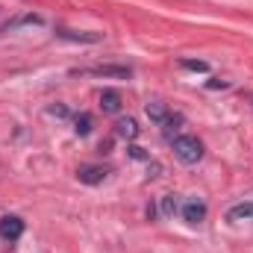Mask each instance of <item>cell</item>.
Listing matches in <instances>:
<instances>
[{
    "label": "cell",
    "mask_w": 253,
    "mask_h": 253,
    "mask_svg": "<svg viewBox=\"0 0 253 253\" xmlns=\"http://www.w3.org/2000/svg\"><path fill=\"white\" fill-rule=\"evenodd\" d=\"M171 141H174V156H177L180 162L194 165V162L203 159V141H200L197 135H177V138H171Z\"/></svg>",
    "instance_id": "obj_1"
},
{
    "label": "cell",
    "mask_w": 253,
    "mask_h": 253,
    "mask_svg": "<svg viewBox=\"0 0 253 253\" xmlns=\"http://www.w3.org/2000/svg\"><path fill=\"white\" fill-rule=\"evenodd\" d=\"M74 74H91V77H109V80H129L132 68L129 65H94V68H83Z\"/></svg>",
    "instance_id": "obj_2"
},
{
    "label": "cell",
    "mask_w": 253,
    "mask_h": 253,
    "mask_svg": "<svg viewBox=\"0 0 253 253\" xmlns=\"http://www.w3.org/2000/svg\"><path fill=\"white\" fill-rule=\"evenodd\" d=\"M206 212H209L206 203L197 200V197H191V200H186V203H180V215H183V221L191 224V227H194V224H203V221H206Z\"/></svg>",
    "instance_id": "obj_3"
},
{
    "label": "cell",
    "mask_w": 253,
    "mask_h": 253,
    "mask_svg": "<svg viewBox=\"0 0 253 253\" xmlns=\"http://www.w3.org/2000/svg\"><path fill=\"white\" fill-rule=\"evenodd\" d=\"M106 177H109V168H103V165H80L77 168V180L85 186H100Z\"/></svg>",
    "instance_id": "obj_4"
},
{
    "label": "cell",
    "mask_w": 253,
    "mask_h": 253,
    "mask_svg": "<svg viewBox=\"0 0 253 253\" xmlns=\"http://www.w3.org/2000/svg\"><path fill=\"white\" fill-rule=\"evenodd\" d=\"M24 236V221L18 218V215H6V218H0V239H6V242H18Z\"/></svg>",
    "instance_id": "obj_5"
},
{
    "label": "cell",
    "mask_w": 253,
    "mask_h": 253,
    "mask_svg": "<svg viewBox=\"0 0 253 253\" xmlns=\"http://www.w3.org/2000/svg\"><path fill=\"white\" fill-rule=\"evenodd\" d=\"M56 36L65 42H80V44H97L103 39V33H80V30H68V27H59Z\"/></svg>",
    "instance_id": "obj_6"
},
{
    "label": "cell",
    "mask_w": 253,
    "mask_h": 253,
    "mask_svg": "<svg viewBox=\"0 0 253 253\" xmlns=\"http://www.w3.org/2000/svg\"><path fill=\"white\" fill-rule=\"evenodd\" d=\"M224 218H227V224H242V221H253V203H251V200H242V203L230 206Z\"/></svg>",
    "instance_id": "obj_7"
},
{
    "label": "cell",
    "mask_w": 253,
    "mask_h": 253,
    "mask_svg": "<svg viewBox=\"0 0 253 253\" xmlns=\"http://www.w3.org/2000/svg\"><path fill=\"white\" fill-rule=\"evenodd\" d=\"M121 106H124V100H121V91H115V88H106V91L100 94V109H103V112L115 115V112H121Z\"/></svg>",
    "instance_id": "obj_8"
},
{
    "label": "cell",
    "mask_w": 253,
    "mask_h": 253,
    "mask_svg": "<svg viewBox=\"0 0 253 253\" xmlns=\"http://www.w3.org/2000/svg\"><path fill=\"white\" fill-rule=\"evenodd\" d=\"M138 124H135V118H121L118 124H115V135L118 138H124V141H132V138H138Z\"/></svg>",
    "instance_id": "obj_9"
},
{
    "label": "cell",
    "mask_w": 253,
    "mask_h": 253,
    "mask_svg": "<svg viewBox=\"0 0 253 253\" xmlns=\"http://www.w3.org/2000/svg\"><path fill=\"white\" fill-rule=\"evenodd\" d=\"M159 209H162L165 218H174V215L180 212V200H177V194H165V197H159Z\"/></svg>",
    "instance_id": "obj_10"
},
{
    "label": "cell",
    "mask_w": 253,
    "mask_h": 253,
    "mask_svg": "<svg viewBox=\"0 0 253 253\" xmlns=\"http://www.w3.org/2000/svg\"><path fill=\"white\" fill-rule=\"evenodd\" d=\"M168 115H171V112H168V109H165L162 103H147V118H150L153 124H159V126H162Z\"/></svg>",
    "instance_id": "obj_11"
},
{
    "label": "cell",
    "mask_w": 253,
    "mask_h": 253,
    "mask_svg": "<svg viewBox=\"0 0 253 253\" xmlns=\"http://www.w3.org/2000/svg\"><path fill=\"white\" fill-rule=\"evenodd\" d=\"M186 124V118H183V115H180V112H171V115H168V118H165V135H168V138H174V129H180V126Z\"/></svg>",
    "instance_id": "obj_12"
},
{
    "label": "cell",
    "mask_w": 253,
    "mask_h": 253,
    "mask_svg": "<svg viewBox=\"0 0 253 253\" xmlns=\"http://www.w3.org/2000/svg\"><path fill=\"white\" fill-rule=\"evenodd\" d=\"M21 24H36V27H39V24H44V18H42V15H33V12H30V15H18L15 21L6 24V30H15V27H21Z\"/></svg>",
    "instance_id": "obj_13"
},
{
    "label": "cell",
    "mask_w": 253,
    "mask_h": 253,
    "mask_svg": "<svg viewBox=\"0 0 253 253\" xmlns=\"http://www.w3.org/2000/svg\"><path fill=\"white\" fill-rule=\"evenodd\" d=\"M74 129H77V135H88V132H91V115H88V112L77 115V118H74Z\"/></svg>",
    "instance_id": "obj_14"
},
{
    "label": "cell",
    "mask_w": 253,
    "mask_h": 253,
    "mask_svg": "<svg viewBox=\"0 0 253 253\" xmlns=\"http://www.w3.org/2000/svg\"><path fill=\"white\" fill-rule=\"evenodd\" d=\"M180 68H186V71H200V74L209 71V65L203 62V59H180Z\"/></svg>",
    "instance_id": "obj_15"
},
{
    "label": "cell",
    "mask_w": 253,
    "mask_h": 253,
    "mask_svg": "<svg viewBox=\"0 0 253 253\" xmlns=\"http://www.w3.org/2000/svg\"><path fill=\"white\" fill-rule=\"evenodd\" d=\"M129 156H132V159H147V153H144V147H135V144L129 147Z\"/></svg>",
    "instance_id": "obj_16"
},
{
    "label": "cell",
    "mask_w": 253,
    "mask_h": 253,
    "mask_svg": "<svg viewBox=\"0 0 253 253\" xmlns=\"http://www.w3.org/2000/svg\"><path fill=\"white\" fill-rule=\"evenodd\" d=\"M50 115H56V118H68V109H65V106H50Z\"/></svg>",
    "instance_id": "obj_17"
},
{
    "label": "cell",
    "mask_w": 253,
    "mask_h": 253,
    "mask_svg": "<svg viewBox=\"0 0 253 253\" xmlns=\"http://www.w3.org/2000/svg\"><path fill=\"white\" fill-rule=\"evenodd\" d=\"M209 88H227V83L224 80H209Z\"/></svg>",
    "instance_id": "obj_18"
}]
</instances>
